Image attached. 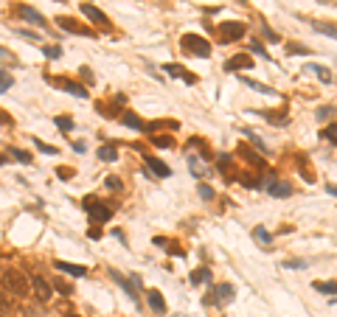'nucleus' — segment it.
Segmentation results:
<instances>
[{"label": "nucleus", "instance_id": "16", "mask_svg": "<svg viewBox=\"0 0 337 317\" xmlns=\"http://www.w3.org/2000/svg\"><path fill=\"white\" fill-rule=\"evenodd\" d=\"M236 68H253V59L250 56H244V53H239V56H231V59L225 62V70L236 73Z\"/></svg>", "mask_w": 337, "mask_h": 317}, {"label": "nucleus", "instance_id": "12", "mask_svg": "<svg viewBox=\"0 0 337 317\" xmlns=\"http://www.w3.org/2000/svg\"><path fill=\"white\" fill-rule=\"evenodd\" d=\"M146 169H152L155 177H172V169L163 160H157V157H146Z\"/></svg>", "mask_w": 337, "mask_h": 317}, {"label": "nucleus", "instance_id": "34", "mask_svg": "<svg viewBox=\"0 0 337 317\" xmlns=\"http://www.w3.org/2000/svg\"><path fill=\"white\" fill-rule=\"evenodd\" d=\"M34 146H37V149H40V152H43V154H59V152H56V146H48V143H43L40 137H34Z\"/></svg>", "mask_w": 337, "mask_h": 317}, {"label": "nucleus", "instance_id": "35", "mask_svg": "<svg viewBox=\"0 0 337 317\" xmlns=\"http://www.w3.org/2000/svg\"><path fill=\"white\" fill-rule=\"evenodd\" d=\"M11 87V73H6V70H0V93H6Z\"/></svg>", "mask_w": 337, "mask_h": 317}, {"label": "nucleus", "instance_id": "41", "mask_svg": "<svg viewBox=\"0 0 337 317\" xmlns=\"http://www.w3.org/2000/svg\"><path fill=\"white\" fill-rule=\"evenodd\" d=\"M250 51H253V53H259V56H264V59H267V51H264V45H261L259 40H256V43L250 45Z\"/></svg>", "mask_w": 337, "mask_h": 317}, {"label": "nucleus", "instance_id": "30", "mask_svg": "<svg viewBox=\"0 0 337 317\" xmlns=\"http://www.w3.org/2000/svg\"><path fill=\"white\" fill-rule=\"evenodd\" d=\"M320 137H323V140H332V143H337V124L326 127L323 132H320Z\"/></svg>", "mask_w": 337, "mask_h": 317}, {"label": "nucleus", "instance_id": "15", "mask_svg": "<svg viewBox=\"0 0 337 317\" xmlns=\"http://www.w3.org/2000/svg\"><path fill=\"white\" fill-rule=\"evenodd\" d=\"M56 270H59V272L73 275V278H85V275H87V267H82V264H68V261H56Z\"/></svg>", "mask_w": 337, "mask_h": 317}, {"label": "nucleus", "instance_id": "45", "mask_svg": "<svg viewBox=\"0 0 337 317\" xmlns=\"http://www.w3.org/2000/svg\"><path fill=\"white\" fill-rule=\"evenodd\" d=\"M9 124H11V118H9L3 110H0V127H9Z\"/></svg>", "mask_w": 337, "mask_h": 317}, {"label": "nucleus", "instance_id": "14", "mask_svg": "<svg viewBox=\"0 0 337 317\" xmlns=\"http://www.w3.org/2000/svg\"><path fill=\"white\" fill-rule=\"evenodd\" d=\"M264 188L270 191V197H289V194H292V185H289V182H276V180H270Z\"/></svg>", "mask_w": 337, "mask_h": 317}, {"label": "nucleus", "instance_id": "40", "mask_svg": "<svg viewBox=\"0 0 337 317\" xmlns=\"http://www.w3.org/2000/svg\"><path fill=\"white\" fill-rule=\"evenodd\" d=\"M107 188H110V191H121V180H118V177H107Z\"/></svg>", "mask_w": 337, "mask_h": 317}, {"label": "nucleus", "instance_id": "50", "mask_svg": "<svg viewBox=\"0 0 337 317\" xmlns=\"http://www.w3.org/2000/svg\"><path fill=\"white\" fill-rule=\"evenodd\" d=\"M3 163H6V157H3V154H0V166H3Z\"/></svg>", "mask_w": 337, "mask_h": 317}, {"label": "nucleus", "instance_id": "32", "mask_svg": "<svg viewBox=\"0 0 337 317\" xmlns=\"http://www.w3.org/2000/svg\"><path fill=\"white\" fill-rule=\"evenodd\" d=\"M43 53L48 56V59H59V56H62V48H59V45H45Z\"/></svg>", "mask_w": 337, "mask_h": 317}, {"label": "nucleus", "instance_id": "9", "mask_svg": "<svg viewBox=\"0 0 337 317\" xmlns=\"http://www.w3.org/2000/svg\"><path fill=\"white\" fill-rule=\"evenodd\" d=\"M211 295H214L216 303H231V300H234V295H236V289L231 286V283H216Z\"/></svg>", "mask_w": 337, "mask_h": 317}, {"label": "nucleus", "instance_id": "49", "mask_svg": "<svg viewBox=\"0 0 337 317\" xmlns=\"http://www.w3.org/2000/svg\"><path fill=\"white\" fill-rule=\"evenodd\" d=\"M326 191H329V194H335V197H337V185H326Z\"/></svg>", "mask_w": 337, "mask_h": 317}, {"label": "nucleus", "instance_id": "44", "mask_svg": "<svg viewBox=\"0 0 337 317\" xmlns=\"http://www.w3.org/2000/svg\"><path fill=\"white\" fill-rule=\"evenodd\" d=\"M56 174H59L62 180H70V177H73V172H70V169H59Z\"/></svg>", "mask_w": 337, "mask_h": 317}, {"label": "nucleus", "instance_id": "51", "mask_svg": "<svg viewBox=\"0 0 337 317\" xmlns=\"http://www.w3.org/2000/svg\"><path fill=\"white\" fill-rule=\"evenodd\" d=\"M65 317H79V315H65Z\"/></svg>", "mask_w": 337, "mask_h": 317}, {"label": "nucleus", "instance_id": "2", "mask_svg": "<svg viewBox=\"0 0 337 317\" xmlns=\"http://www.w3.org/2000/svg\"><path fill=\"white\" fill-rule=\"evenodd\" d=\"M180 48H183V53H189V56H199V59H208V56H211L208 40H202V37H197V34H186L180 40Z\"/></svg>", "mask_w": 337, "mask_h": 317}, {"label": "nucleus", "instance_id": "48", "mask_svg": "<svg viewBox=\"0 0 337 317\" xmlns=\"http://www.w3.org/2000/svg\"><path fill=\"white\" fill-rule=\"evenodd\" d=\"M0 59H11V53H9V51H3V48H0Z\"/></svg>", "mask_w": 337, "mask_h": 317}, {"label": "nucleus", "instance_id": "47", "mask_svg": "<svg viewBox=\"0 0 337 317\" xmlns=\"http://www.w3.org/2000/svg\"><path fill=\"white\" fill-rule=\"evenodd\" d=\"M56 289H62V292H68V295H70V286L65 281H56Z\"/></svg>", "mask_w": 337, "mask_h": 317}, {"label": "nucleus", "instance_id": "25", "mask_svg": "<svg viewBox=\"0 0 337 317\" xmlns=\"http://www.w3.org/2000/svg\"><path fill=\"white\" fill-rule=\"evenodd\" d=\"M312 26H315V31H320V34L335 37V40H337V26H332V23H312Z\"/></svg>", "mask_w": 337, "mask_h": 317}, {"label": "nucleus", "instance_id": "5", "mask_svg": "<svg viewBox=\"0 0 337 317\" xmlns=\"http://www.w3.org/2000/svg\"><path fill=\"white\" fill-rule=\"evenodd\" d=\"M48 82H51L56 90H65V93H70V95H79V98H87V90L82 85H76V82H70V79H56V76H48Z\"/></svg>", "mask_w": 337, "mask_h": 317}, {"label": "nucleus", "instance_id": "21", "mask_svg": "<svg viewBox=\"0 0 337 317\" xmlns=\"http://www.w3.org/2000/svg\"><path fill=\"white\" fill-rule=\"evenodd\" d=\"M244 85L250 87V90H256V93H264V95H276V90L273 87H267V85H261V82H256V79H242Z\"/></svg>", "mask_w": 337, "mask_h": 317}, {"label": "nucleus", "instance_id": "28", "mask_svg": "<svg viewBox=\"0 0 337 317\" xmlns=\"http://www.w3.org/2000/svg\"><path fill=\"white\" fill-rule=\"evenodd\" d=\"M261 115H264V118L273 124V127H278V124H287V115H284V112H261Z\"/></svg>", "mask_w": 337, "mask_h": 317}, {"label": "nucleus", "instance_id": "7", "mask_svg": "<svg viewBox=\"0 0 337 317\" xmlns=\"http://www.w3.org/2000/svg\"><path fill=\"white\" fill-rule=\"evenodd\" d=\"M166 76H174V79H183L186 85H197V76L194 73H189V70L183 68V65H166Z\"/></svg>", "mask_w": 337, "mask_h": 317}, {"label": "nucleus", "instance_id": "27", "mask_svg": "<svg viewBox=\"0 0 337 317\" xmlns=\"http://www.w3.org/2000/svg\"><path fill=\"white\" fill-rule=\"evenodd\" d=\"M152 143H155L157 149H172V146H174V140H172L169 135H155V137H152Z\"/></svg>", "mask_w": 337, "mask_h": 317}, {"label": "nucleus", "instance_id": "52", "mask_svg": "<svg viewBox=\"0 0 337 317\" xmlns=\"http://www.w3.org/2000/svg\"><path fill=\"white\" fill-rule=\"evenodd\" d=\"M174 317H183V315H174Z\"/></svg>", "mask_w": 337, "mask_h": 317}, {"label": "nucleus", "instance_id": "29", "mask_svg": "<svg viewBox=\"0 0 337 317\" xmlns=\"http://www.w3.org/2000/svg\"><path fill=\"white\" fill-rule=\"evenodd\" d=\"M306 70H315L320 82H332V73H329V68H320V65H309Z\"/></svg>", "mask_w": 337, "mask_h": 317}, {"label": "nucleus", "instance_id": "13", "mask_svg": "<svg viewBox=\"0 0 337 317\" xmlns=\"http://www.w3.org/2000/svg\"><path fill=\"white\" fill-rule=\"evenodd\" d=\"M31 286H34V295H37L40 300H48V298H51V286H48V281H45V278L34 275V278H31Z\"/></svg>", "mask_w": 337, "mask_h": 317}, {"label": "nucleus", "instance_id": "19", "mask_svg": "<svg viewBox=\"0 0 337 317\" xmlns=\"http://www.w3.org/2000/svg\"><path fill=\"white\" fill-rule=\"evenodd\" d=\"M121 124H124V127H130V129H135V132L146 129V127H144V121H141L135 112H121Z\"/></svg>", "mask_w": 337, "mask_h": 317}, {"label": "nucleus", "instance_id": "38", "mask_svg": "<svg viewBox=\"0 0 337 317\" xmlns=\"http://www.w3.org/2000/svg\"><path fill=\"white\" fill-rule=\"evenodd\" d=\"M199 197L205 199V202H211V199H214V188H211V185H199Z\"/></svg>", "mask_w": 337, "mask_h": 317}, {"label": "nucleus", "instance_id": "39", "mask_svg": "<svg viewBox=\"0 0 337 317\" xmlns=\"http://www.w3.org/2000/svg\"><path fill=\"white\" fill-rule=\"evenodd\" d=\"M261 34L267 37L270 43H278V34H276V31H273V28H267V26H261Z\"/></svg>", "mask_w": 337, "mask_h": 317}, {"label": "nucleus", "instance_id": "42", "mask_svg": "<svg viewBox=\"0 0 337 317\" xmlns=\"http://www.w3.org/2000/svg\"><path fill=\"white\" fill-rule=\"evenodd\" d=\"M284 267H289V270H303V267H306V261H301V258H292V261H287Z\"/></svg>", "mask_w": 337, "mask_h": 317}, {"label": "nucleus", "instance_id": "22", "mask_svg": "<svg viewBox=\"0 0 337 317\" xmlns=\"http://www.w3.org/2000/svg\"><path fill=\"white\" fill-rule=\"evenodd\" d=\"M312 286L318 292H323V295H337V281H315Z\"/></svg>", "mask_w": 337, "mask_h": 317}, {"label": "nucleus", "instance_id": "37", "mask_svg": "<svg viewBox=\"0 0 337 317\" xmlns=\"http://www.w3.org/2000/svg\"><path fill=\"white\" fill-rule=\"evenodd\" d=\"M332 115H335V107H320L318 110V121H329Z\"/></svg>", "mask_w": 337, "mask_h": 317}, {"label": "nucleus", "instance_id": "8", "mask_svg": "<svg viewBox=\"0 0 337 317\" xmlns=\"http://www.w3.org/2000/svg\"><path fill=\"white\" fill-rule=\"evenodd\" d=\"M56 26H59V28H65L68 34H85V37H90V34H93L90 28H82V26H79V23H76L73 17H56Z\"/></svg>", "mask_w": 337, "mask_h": 317}, {"label": "nucleus", "instance_id": "43", "mask_svg": "<svg viewBox=\"0 0 337 317\" xmlns=\"http://www.w3.org/2000/svg\"><path fill=\"white\" fill-rule=\"evenodd\" d=\"M17 37H23V40H31V43H37V40H40V34H34V31H17Z\"/></svg>", "mask_w": 337, "mask_h": 317}, {"label": "nucleus", "instance_id": "18", "mask_svg": "<svg viewBox=\"0 0 337 317\" xmlns=\"http://www.w3.org/2000/svg\"><path fill=\"white\" fill-rule=\"evenodd\" d=\"M98 160H104V163H112V160H118V149H115V143H104V146H98Z\"/></svg>", "mask_w": 337, "mask_h": 317}, {"label": "nucleus", "instance_id": "36", "mask_svg": "<svg viewBox=\"0 0 337 317\" xmlns=\"http://www.w3.org/2000/svg\"><path fill=\"white\" fill-rule=\"evenodd\" d=\"M56 127H59L62 132H70V129H73V121L65 118V115H56Z\"/></svg>", "mask_w": 337, "mask_h": 317}, {"label": "nucleus", "instance_id": "33", "mask_svg": "<svg viewBox=\"0 0 337 317\" xmlns=\"http://www.w3.org/2000/svg\"><path fill=\"white\" fill-rule=\"evenodd\" d=\"M253 239H256V241H261V244H270V241H273V236H270L267 230H261V227H256V230H253Z\"/></svg>", "mask_w": 337, "mask_h": 317}, {"label": "nucleus", "instance_id": "4", "mask_svg": "<svg viewBox=\"0 0 337 317\" xmlns=\"http://www.w3.org/2000/svg\"><path fill=\"white\" fill-rule=\"evenodd\" d=\"M244 31H247V26L244 23H222V26H216V34H219V40L222 43H234V40H239V37H244Z\"/></svg>", "mask_w": 337, "mask_h": 317}, {"label": "nucleus", "instance_id": "23", "mask_svg": "<svg viewBox=\"0 0 337 317\" xmlns=\"http://www.w3.org/2000/svg\"><path fill=\"white\" fill-rule=\"evenodd\" d=\"M211 281V270H205V267H199V270H194L191 272V283L197 286V283H208Z\"/></svg>", "mask_w": 337, "mask_h": 317}, {"label": "nucleus", "instance_id": "26", "mask_svg": "<svg viewBox=\"0 0 337 317\" xmlns=\"http://www.w3.org/2000/svg\"><path fill=\"white\" fill-rule=\"evenodd\" d=\"M239 154H242V157H244V160H247V163H250V166H259V169H261V160H259V154H253L250 149H247V146H239Z\"/></svg>", "mask_w": 337, "mask_h": 317}, {"label": "nucleus", "instance_id": "17", "mask_svg": "<svg viewBox=\"0 0 337 317\" xmlns=\"http://www.w3.org/2000/svg\"><path fill=\"white\" fill-rule=\"evenodd\" d=\"M202 160H208V157H197V154H189V169L197 174V177H205V174L211 172V169H208Z\"/></svg>", "mask_w": 337, "mask_h": 317}, {"label": "nucleus", "instance_id": "31", "mask_svg": "<svg viewBox=\"0 0 337 317\" xmlns=\"http://www.w3.org/2000/svg\"><path fill=\"white\" fill-rule=\"evenodd\" d=\"M9 154H11V157H17L20 163H34V157H31L28 152H23V149H11Z\"/></svg>", "mask_w": 337, "mask_h": 317}, {"label": "nucleus", "instance_id": "11", "mask_svg": "<svg viewBox=\"0 0 337 317\" xmlns=\"http://www.w3.org/2000/svg\"><path fill=\"white\" fill-rule=\"evenodd\" d=\"M216 172L222 174L225 180H236V174H234V160H231L228 154H219V157H216Z\"/></svg>", "mask_w": 337, "mask_h": 317}, {"label": "nucleus", "instance_id": "10", "mask_svg": "<svg viewBox=\"0 0 337 317\" xmlns=\"http://www.w3.org/2000/svg\"><path fill=\"white\" fill-rule=\"evenodd\" d=\"M82 11H85L87 17L93 20L96 26H101V28H110V20H107V14L104 11H98L96 6H90V3H82Z\"/></svg>", "mask_w": 337, "mask_h": 317}, {"label": "nucleus", "instance_id": "20", "mask_svg": "<svg viewBox=\"0 0 337 317\" xmlns=\"http://www.w3.org/2000/svg\"><path fill=\"white\" fill-rule=\"evenodd\" d=\"M146 300H149V306H152V312H157V315H163L166 312V303H163V295H160V292H149L146 295Z\"/></svg>", "mask_w": 337, "mask_h": 317}, {"label": "nucleus", "instance_id": "6", "mask_svg": "<svg viewBox=\"0 0 337 317\" xmlns=\"http://www.w3.org/2000/svg\"><path fill=\"white\" fill-rule=\"evenodd\" d=\"M17 14H20L23 20H28V23H34V26L48 28V20H45L43 14H40V11H34L31 6H23V3H20V6H17Z\"/></svg>", "mask_w": 337, "mask_h": 317}, {"label": "nucleus", "instance_id": "46", "mask_svg": "<svg viewBox=\"0 0 337 317\" xmlns=\"http://www.w3.org/2000/svg\"><path fill=\"white\" fill-rule=\"evenodd\" d=\"M79 70H82V76H85L87 82H93V73H90V68H79Z\"/></svg>", "mask_w": 337, "mask_h": 317}, {"label": "nucleus", "instance_id": "3", "mask_svg": "<svg viewBox=\"0 0 337 317\" xmlns=\"http://www.w3.org/2000/svg\"><path fill=\"white\" fill-rule=\"evenodd\" d=\"M3 289L11 292V295H26V292H28V281L23 278V272L9 270V272L3 275Z\"/></svg>", "mask_w": 337, "mask_h": 317}, {"label": "nucleus", "instance_id": "24", "mask_svg": "<svg viewBox=\"0 0 337 317\" xmlns=\"http://www.w3.org/2000/svg\"><path fill=\"white\" fill-rule=\"evenodd\" d=\"M112 278H115V281L121 283V286H124V292H127V295H130V298L135 300V303H138V292L132 289V283L127 281V278H121V272H112Z\"/></svg>", "mask_w": 337, "mask_h": 317}, {"label": "nucleus", "instance_id": "1", "mask_svg": "<svg viewBox=\"0 0 337 317\" xmlns=\"http://www.w3.org/2000/svg\"><path fill=\"white\" fill-rule=\"evenodd\" d=\"M82 208L90 214V222L93 225H101V222H107V219H112V208L107 205V202H101V199H96V197H85L82 199Z\"/></svg>", "mask_w": 337, "mask_h": 317}]
</instances>
